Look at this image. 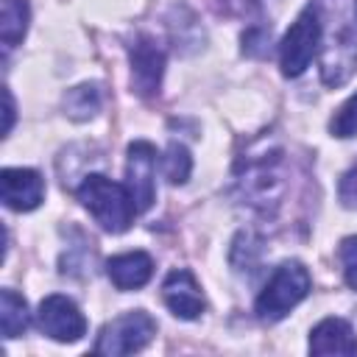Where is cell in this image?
I'll list each match as a JSON object with an SVG mask.
<instances>
[{
	"label": "cell",
	"instance_id": "10",
	"mask_svg": "<svg viewBox=\"0 0 357 357\" xmlns=\"http://www.w3.org/2000/svg\"><path fill=\"white\" fill-rule=\"evenodd\" d=\"M310 351L312 354H357V335L343 318H324L310 332Z\"/></svg>",
	"mask_w": 357,
	"mask_h": 357
},
{
	"label": "cell",
	"instance_id": "3",
	"mask_svg": "<svg viewBox=\"0 0 357 357\" xmlns=\"http://www.w3.org/2000/svg\"><path fill=\"white\" fill-rule=\"evenodd\" d=\"M156 335V321L145 310H131L109 321L95 343L98 354H134L145 349Z\"/></svg>",
	"mask_w": 357,
	"mask_h": 357
},
{
	"label": "cell",
	"instance_id": "5",
	"mask_svg": "<svg viewBox=\"0 0 357 357\" xmlns=\"http://www.w3.org/2000/svg\"><path fill=\"white\" fill-rule=\"evenodd\" d=\"M156 148L145 139H137L128 145V162H126V187L137 204V212H145L156 201Z\"/></svg>",
	"mask_w": 357,
	"mask_h": 357
},
{
	"label": "cell",
	"instance_id": "8",
	"mask_svg": "<svg viewBox=\"0 0 357 357\" xmlns=\"http://www.w3.org/2000/svg\"><path fill=\"white\" fill-rule=\"evenodd\" d=\"M162 298L167 304V310L176 315V318H184V321H192L204 312V296H201V287L195 282V276L187 271V268H176L167 273L165 284H162Z\"/></svg>",
	"mask_w": 357,
	"mask_h": 357
},
{
	"label": "cell",
	"instance_id": "6",
	"mask_svg": "<svg viewBox=\"0 0 357 357\" xmlns=\"http://www.w3.org/2000/svg\"><path fill=\"white\" fill-rule=\"evenodd\" d=\"M36 321H39V329L59 340V343H73V340H81L84 332H86V318L84 312L75 307V301H70L67 296H47L42 304H39V312H36Z\"/></svg>",
	"mask_w": 357,
	"mask_h": 357
},
{
	"label": "cell",
	"instance_id": "1",
	"mask_svg": "<svg viewBox=\"0 0 357 357\" xmlns=\"http://www.w3.org/2000/svg\"><path fill=\"white\" fill-rule=\"evenodd\" d=\"M78 201L89 209V215L100 223V229L120 234L131 226L137 204L128 192V187L100 176V173H89L81 187H78Z\"/></svg>",
	"mask_w": 357,
	"mask_h": 357
},
{
	"label": "cell",
	"instance_id": "11",
	"mask_svg": "<svg viewBox=\"0 0 357 357\" xmlns=\"http://www.w3.org/2000/svg\"><path fill=\"white\" fill-rule=\"evenodd\" d=\"M106 273H109V279L117 290H137V287L148 284V279L153 273V259L145 251L117 254V257L109 259Z\"/></svg>",
	"mask_w": 357,
	"mask_h": 357
},
{
	"label": "cell",
	"instance_id": "15",
	"mask_svg": "<svg viewBox=\"0 0 357 357\" xmlns=\"http://www.w3.org/2000/svg\"><path fill=\"white\" fill-rule=\"evenodd\" d=\"M162 170H165V178L170 184H184L190 178V173H192V156H190V151L184 145H178V142H170L167 151H165V156H162Z\"/></svg>",
	"mask_w": 357,
	"mask_h": 357
},
{
	"label": "cell",
	"instance_id": "9",
	"mask_svg": "<svg viewBox=\"0 0 357 357\" xmlns=\"http://www.w3.org/2000/svg\"><path fill=\"white\" fill-rule=\"evenodd\" d=\"M162 70H165V53L162 47L142 36L134 50H131V81H134V89L145 98L156 95L159 92V84H162Z\"/></svg>",
	"mask_w": 357,
	"mask_h": 357
},
{
	"label": "cell",
	"instance_id": "14",
	"mask_svg": "<svg viewBox=\"0 0 357 357\" xmlns=\"http://www.w3.org/2000/svg\"><path fill=\"white\" fill-rule=\"evenodd\" d=\"M64 109L73 120H89L100 109V89L98 84H78L64 95Z\"/></svg>",
	"mask_w": 357,
	"mask_h": 357
},
{
	"label": "cell",
	"instance_id": "2",
	"mask_svg": "<svg viewBox=\"0 0 357 357\" xmlns=\"http://www.w3.org/2000/svg\"><path fill=\"white\" fill-rule=\"evenodd\" d=\"M310 271L301 262H282L273 276L268 279V284L262 287V293L257 296V315L262 321H279L284 318L301 298H307L310 293Z\"/></svg>",
	"mask_w": 357,
	"mask_h": 357
},
{
	"label": "cell",
	"instance_id": "7",
	"mask_svg": "<svg viewBox=\"0 0 357 357\" xmlns=\"http://www.w3.org/2000/svg\"><path fill=\"white\" fill-rule=\"evenodd\" d=\"M3 204L14 212H31L45 198V181L31 167H6L0 173Z\"/></svg>",
	"mask_w": 357,
	"mask_h": 357
},
{
	"label": "cell",
	"instance_id": "12",
	"mask_svg": "<svg viewBox=\"0 0 357 357\" xmlns=\"http://www.w3.org/2000/svg\"><path fill=\"white\" fill-rule=\"evenodd\" d=\"M28 22H31L28 0H3L0 3V39L6 47H14L17 42H22Z\"/></svg>",
	"mask_w": 357,
	"mask_h": 357
},
{
	"label": "cell",
	"instance_id": "17",
	"mask_svg": "<svg viewBox=\"0 0 357 357\" xmlns=\"http://www.w3.org/2000/svg\"><path fill=\"white\" fill-rule=\"evenodd\" d=\"M340 265H343V279L351 290H357V237H346L340 243Z\"/></svg>",
	"mask_w": 357,
	"mask_h": 357
},
{
	"label": "cell",
	"instance_id": "16",
	"mask_svg": "<svg viewBox=\"0 0 357 357\" xmlns=\"http://www.w3.org/2000/svg\"><path fill=\"white\" fill-rule=\"evenodd\" d=\"M329 131L340 139H349V137H357V92L335 112L332 123H329Z\"/></svg>",
	"mask_w": 357,
	"mask_h": 357
},
{
	"label": "cell",
	"instance_id": "13",
	"mask_svg": "<svg viewBox=\"0 0 357 357\" xmlns=\"http://www.w3.org/2000/svg\"><path fill=\"white\" fill-rule=\"evenodd\" d=\"M31 315H28V304L20 293H14L11 287H6L0 293V329L3 337H17L28 329Z\"/></svg>",
	"mask_w": 357,
	"mask_h": 357
},
{
	"label": "cell",
	"instance_id": "19",
	"mask_svg": "<svg viewBox=\"0 0 357 357\" xmlns=\"http://www.w3.org/2000/svg\"><path fill=\"white\" fill-rule=\"evenodd\" d=\"M3 100H6V123H3V137L11 134V126H14V98L8 89H3Z\"/></svg>",
	"mask_w": 357,
	"mask_h": 357
},
{
	"label": "cell",
	"instance_id": "18",
	"mask_svg": "<svg viewBox=\"0 0 357 357\" xmlns=\"http://www.w3.org/2000/svg\"><path fill=\"white\" fill-rule=\"evenodd\" d=\"M337 195H340V204H343V206L357 209V162L343 173L340 187H337Z\"/></svg>",
	"mask_w": 357,
	"mask_h": 357
},
{
	"label": "cell",
	"instance_id": "4",
	"mask_svg": "<svg viewBox=\"0 0 357 357\" xmlns=\"http://www.w3.org/2000/svg\"><path fill=\"white\" fill-rule=\"evenodd\" d=\"M318 45H321V20H318V14L312 8H307V11H301L296 17V22L290 25V31L282 39V50H279L282 75L284 78L301 75L310 67Z\"/></svg>",
	"mask_w": 357,
	"mask_h": 357
}]
</instances>
